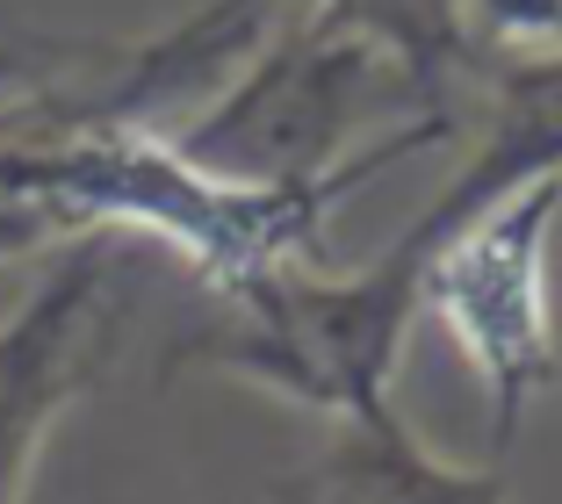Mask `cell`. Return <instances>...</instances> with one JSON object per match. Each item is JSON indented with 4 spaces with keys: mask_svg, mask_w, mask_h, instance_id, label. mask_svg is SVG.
<instances>
[{
    "mask_svg": "<svg viewBox=\"0 0 562 504\" xmlns=\"http://www.w3.org/2000/svg\"><path fill=\"white\" fill-rule=\"evenodd\" d=\"M462 15L491 44H555L562 36V0H462Z\"/></svg>",
    "mask_w": 562,
    "mask_h": 504,
    "instance_id": "7",
    "label": "cell"
},
{
    "mask_svg": "<svg viewBox=\"0 0 562 504\" xmlns=\"http://www.w3.org/2000/svg\"><path fill=\"white\" fill-rule=\"evenodd\" d=\"M562 173V44L555 51H533V58H505L491 72V101H483V137L469 145L462 173L447 180L440 195L418 210V224L404 231V253L426 260L432 245L462 216L491 210L497 195H513L527 180Z\"/></svg>",
    "mask_w": 562,
    "mask_h": 504,
    "instance_id": "5",
    "label": "cell"
},
{
    "mask_svg": "<svg viewBox=\"0 0 562 504\" xmlns=\"http://www.w3.org/2000/svg\"><path fill=\"white\" fill-rule=\"evenodd\" d=\"M109 238H72L0 317V504H22L44 433L109 354Z\"/></svg>",
    "mask_w": 562,
    "mask_h": 504,
    "instance_id": "4",
    "label": "cell"
},
{
    "mask_svg": "<svg viewBox=\"0 0 562 504\" xmlns=\"http://www.w3.org/2000/svg\"><path fill=\"white\" fill-rule=\"evenodd\" d=\"M281 504H513V475L505 461H440L390 404H368L339 418L331 447L303 475L274 490Z\"/></svg>",
    "mask_w": 562,
    "mask_h": 504,
    "instance_id": "6",
    "label": "cell"
},
{
    "mask_svg": "<svg viewBox=\"0 0 562 504\" xmlns=\"http://www.w3.org/2000/svg\"><path fill=\"white\" fill-rule=\"evenodd\" d=\"M397 101H426L397 51L331 8H303L252 44L216 109L173 131V152L232 188H311L353 166L347 137Z\"/></svg>",
    "mask_w": 562,
    "mask_h": 504,
    "instance_id": "1",
    "label": "cell"
},
{
    "mask_svg": "<svg viewBox=\"0 0 562 504\" xmlns=\"http://www.w3.org/2000/svg\"><path fill=\"white\" fill-rule=\"evenodd\" d=\"M562 216V173L527 180L491 210L462 216L426 253L418 310H432L491 396V455L505 461L527 404L555 382V317H548V231Z\"/></svg>",
    "mask_w": 562,
    "mask_h": 504,
    "instance_id": "3",
    "label": "cell"
},
{
    "mask_svg": "<svg viewBox=\"0 0 562 504\" xmlns=\"http://www.w3.org/2000/svg\"><path fill=\"white\" fill-rule=\"evenodd\" d=\"M418 275L426 260L404 245L353 275H303L296 260H281L267 275L232 281L224 289L232 317L216 332H195L181 360L252 374L311 411L353 418L368 404H390V368L418 317Z\"/></svg>",
    "mask_w": 562,
    "mask_h": 504,
    "instance_id": "2",
    "label": "cell"
}]
</instances>
